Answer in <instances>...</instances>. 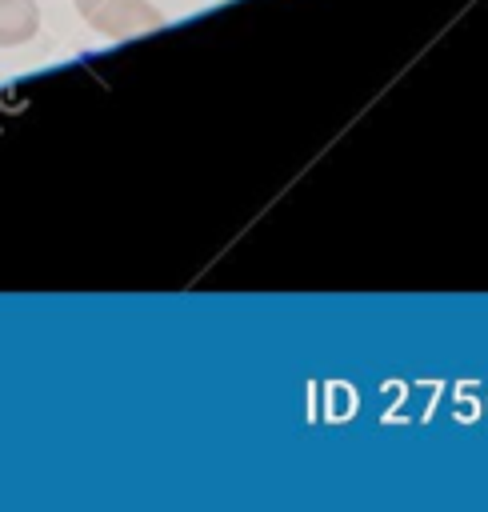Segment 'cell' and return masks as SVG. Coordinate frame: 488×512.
Returning a JSON list of instances; mask_svg holds the SVG:
<instances>
[{
	"mask_svg": "<svg viewBox=\"0 0 488 512\" xmlns=\"http://www.w3.org/2000/svg\"><path fill=\"white\" fill-rule=\"evenodd\" d=\"M36 28V8L32 0H0V44L28 40Z\"/></svg>",
	"mask_w": 488,
	"mask_h": 512,
	"instance_id": "1",
	"label": "cell"
}]
</instances>
